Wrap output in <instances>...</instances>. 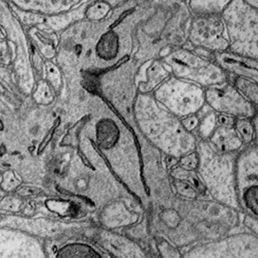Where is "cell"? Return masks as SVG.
Here are the masks:
<instances>
[{
    "instance_id": "obj_9",
    "label": "cell",
    "mask_w": 258,
    "mask_h": 258,
    "mask_svg": "<svg viewBox=\"0 0 258 258\" xmlns=\"http://www.w3.org/2000/svg\"><path fill=\"white\" fill-rule=\"evenodd\" d=\"M237 87L240 93L252 105H258V85L245 79L237 81Z\"/></svg>"
},
{
    "instance_id": "obj_7",
    "label": "cell",
    "mask_w": 258,
    "mask_h": 258,
    "mask_svg": "<svg viewBox=\"0 0 258 258\" xmlns=\"http://www.w3.org/2000/svg\"><path fill=\"white\" fill-rule=\"evenodd\" d=\"M117 36L110 32L101 37L97 47L98 55L104 59H111L117 55L118 47Z\"/></svg>"
},
{
    "instance_id": "obj_12",
    "label": "cell",
    "mask_w": 258,
    "mask_h": 258,
    "mask_svg": "<svg viewBox=\"0 0 258 258\" xmlns=\"http://www.w3.org/2000/svg\"><path fill=\"white\" fill-rule=\"evenodd\" d=\"M175 185L176 189L180 195L185 197L192 198V199L195 197L197 189H194L195 187L191 184L180 180L179 181L176 182Z\"/></svg>"
},
{
    "instance_id": "obj_1",
    "label": "cell",
    "mask_w": 258,
    "mask_h": 258,
    "mask_svg": "<svg viewBox=\"0 0 258 258\" xmlns=\"http://www.w3.org/2000/svg\"><path fill=\"white\" fill-rule=\"evenodd\" d=\"M197 153L198 173L206 189L220 203L239 207L235 180L237 157L217 151L210 143L199 144Z\"/></svg>"
},
{
    "instance_id": "obj_8",
    "label": "cell",
    "mask_w": 258,
    "mask_h": 258,
    "mask_svg": "<svg viewBox=\"0 0 258 258\" xmlns=\"http://www.w3.org/2000/svg\"><path fill=\"white\" fill-rule=\"evenodd\" d=\"M172 176L177 179L191 184L197 190H203L205 188L201 179H199V176L194 173L193 170L180 167L172 171Z\"/></svg>"
},
{
    "instance_id": "obj_6",
    "label": "cell",
    "mask_w": 258,
    "mask_h": 258,
    "mask_svg": "<svg viewBox=\"0 0 258 258\" xmlns=\"http://www.w3.org/2000/svg\"><path fill=\"white\" fill-rule=\"evenodd\" d=\"M231 0H191L194 11L199 13L217 14L227 9Z\"/></svg>"
},
{
    "instance_id": "obj_14",
    "label": "cell",
    "mask_w": 258,
    "mask_h": 258,
    "mask_svg": "<svg viewBox=\"0 0 258 258\" xmlns=\"http://www.w3.org/2000/svg\"><path fill=\"white\" fill-rule=\"evenodd\" d=\"M181 123L183 124L184 127L190 133L197 127L199 121H198V119L195 116L191 115L184 117V119L181 121Z\"/></svg>"
},
{
    "instance_id": "obj_10",
    "label": "cell",
    "mask_w": 258,
    "mask_h": 258,
    "mask_svg": "<svg viewBox=\"0 0 258 258\" xmlns=\"http://www.w3.org/2000/svg\"><path fill=\"white\" fill-rule=\"evenodd\" d=\"M235 129L243 144H249L254 138V127L247 117H240L235 122Z\"/></svg>"
},
{
    "instance_id": "obj_2",
    "label": "cell",
    "mask_w": 258,
    "mask_h": 258,
    "mask_svg": "<svg viewBox=\"0 0 258 258\" xmlns=\"http://www.w3.org/2000/svg\"><path fill=\"white\" fill-rule=\"evenodd\" d=\"M235 180L239 207L258 220V147L248 148L237 158Z\"/></svg>"
},
{
    "instance_id": "obj_4",
    "label": "cell",
    "mask_w": 258,
    "mask_h": 258,
    "mask_svg": "<svg viewBox=\"0 0 258 258\" xmlns=\"http://www.w3.org/2000/svg\"><path fill=\"white\" fill-rule=\"evenodd\" d=\"M207 100L216 111L225 115L239 118L254 115L253 105L241 94L231 89L212 90L208 93Z\"/></svg>"
},
{
    "instance_id": "obj_11",
    "label": "cell",
    "mask_w": 258,
    "mask_h": 258,
    "mask_svg": "<svg viewBox=\"0 0 258 258\" xmlns=\"http://www.w3.org/2000/svg\"><path fill=\"white\" fill-rule=\"evenodd\" d=\"M199 163V158L197 153L193 152L180 158V167L187 169L194 170L197 169Z\"/></svg>"
},
{
    "instance_id": "obj_15",
    "label": "cell",
    "mask_w": 258,
    "mask_h": 258,
    "mask_svg": "<svg viewBox=\"0 0 258 258\" xmlns=\"http://www.w3.org/2000/svg\"><path fill=\"white\" fill-rule=\"evenodd\" d=\"M217 120L220 125L222 126L232 127V126L235 125V121L234 118L230 117L229 115H225V114H221V115H219Z\"/></svg>"
},
{
    "instance_id": "obj_13",
    "label": "cell",
    "mask_w": 258,
    "mask_h": 258,
    "mask_svg": "<svg viewBox=\"0 0 258 258\" xmlns=\"http://www.w3.org/2000/svg\"><path fill=\"white\" fill-rule=\"evenodd\" d=\"M216 123H217V121H216L215 115H211L206 117L203 123H202L201 127H200V132H201L202 137L204 138L209 137L210 135H212L214 129H215Z\"/></svg>"
},
{
    "instance_id": "obj_3",
    "label": "cell",
    "mask_w": 258,
    "mask_h": 258,
    "mask_svg": "<svg viewBox=\"0 0 258 258\" xmlns=\"http://www.w3.org/2000/svg\"><path fill=\"white\" fill-rule=\"evenodd\" d=\"M238 234L219 241L199 246L187 257H258V235Z\"/></svg>"
},
{
    "instance_id": "obj_5",
    "label": "cell",
    "mask_w": 258,
    "mask_h": 258,
    "mask_svg": "<svg viewBox=\"0 0 258 258\" xmlns=\"http://www.w3.org/2000/svg\"><path fill=\"white\" fill-rule=\"evenodd\" d=\"M210 143L217 151L223 153H233L243 144L233 126L222 125L212 135Z\"/></svg>"
}]
</instances>
